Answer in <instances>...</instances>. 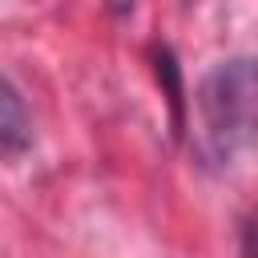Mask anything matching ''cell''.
Listing matches in <instances>:
<instances>
[{"mask_svg": "<svg viewBox=\"0 0 258 258\" xmlns=\"http://www.w3.org/2000/svg\"><path fill=\"white\" fill-rule=\"evenodd\" d=\"M258 133V56L218 60L194 89V153L202 165H230Z\"/></svg>", "mask_w": 258, "mask_h": 258, "instance_id": "cell-1", "label": "cell"}, {"mask_svg": "<svg viewBox=\"0 0 258 258\" xmlns=\"http://www.w3.org/2000/svg\"><path fill=\"white\" fill-rule=\"evenodd\" d=\"M28 145H32V121L24 97L12 89V81L0 77V157H20Z\"/></svg>", "mask_w": 258, "mask_h": 258, "instance_id": "cell-2", "label": "cell"}, {"mask_svg": "<svg viewBox=\"0 0 258 258\" xmlns=\"http://www.w3.org/2000/svg\"><path fill=\"white\" fill-rule=\"evenodd\" d=\"M153 69H157V81L165 85V97H169L173 133H181L185 129V89H181V69H177V56L169 44H153Z\"/></svg>", "mask_w": 258, "mask_h": 258, "instance_id": "cell-3", "label": "cell"}, {"mask_svg": "<svg viewBox=\"0 0 258 258\" xmlns=\"http://www.w3.org/2000/svg\"><path fill=\"white\" fill-rule=\"evenodd\" d=\"M242 246H246V254H250V258H258V218H250V222H246V230H242Z\"/></svg>", "mask_w": 258, "mask_h": 258, "instance_id": "cell-4", "label": "cell"}]
</instances>
